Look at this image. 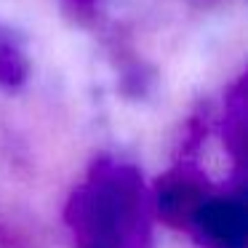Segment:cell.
Returning a JSON list of instances; mask_svg holds the SVG:
<instances>
[{
	"label": "cell",
	"instance_id": "277c9868",
	"mask_svg": "<svg viewBox=\"0 0 248 248\" xmlns=\"http://www.w3.org/2000/svg\"><path fill=\"white\" fill-rule=\"evenodd\" d=\"M27 80V62L14 46H0V86L19 88Z\"/></svg>",
	"mask_w": 248,
	"mask_h": 248
},
{
	"label": "cell",
	"instance_id": "5b68a950",
	"mask_svg": "<svg viewBox=\"0 0 248 248\" xmlns=\"http://www.w3.org/2000/svg\"><path fill=\"white\" fill-rule=\"evenodd\" d=\"M72 3H80V6H91L93 0H72Z\"/></svg>",
	"mask_w": 248,
	"mask_h": 248
},
{
	"label": "cell",
	"instance_id": "6da1fadb",
	"mask_svg": "<svg viewBox=\"0 0 248 248\" xmlns=\"http://www.w3.org/2000/svg\"><path fill=\"white\" fill-rule=\"evenodd\" d=\"M64 221L78 248H152V198L141 171L109 155L96 157L67 200Z\"/></svg>",
	"mask_w": 248,
	"mask_h": 248
},
{
	"label": "cell",
	"instance_id": "3957f363",
	"mask_svg": "<svg viewBox=\"0 0 248 248\" xmlns=\"http://www.w3.org/2000/svg\"><path fill=\"white\" fill-rule=\"evenodd\" d=\"M203 184L198 176L187 171H171L157 182L155 198L152 205L157 208V214L163 216V221L179 227V224H189L195 208L203 203Z\"/></svg>",
	"mask_w": 248,
	"mask_h": 248
},
{
	"label": "cell",
	"instance_id": "7a4b0ae2",
	"mask_svg": "<svg viewBox=\"0 0 248 248\" xmlns=\"http://www.w3.org/2000/svg\"><path fill=\"white\" fill-rule=\"evenodd\" d=\"M189 224L205 248H246L248 205L243 189L232 198L203 200L195 208Z\"/></svg>",
	"mask_w": 248,
	"mask_h": 248
}]
</instances>
